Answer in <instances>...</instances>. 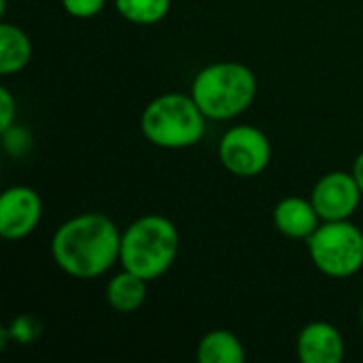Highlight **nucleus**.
Segmentation results:
<instances>
[{"mask_svg":"<svg viewBox=\"0 0 363 363\" xmlns=\"http://www.w3.org/2000/svg\"><path fill=\"white\" fill-rule=\"evenodd\" d=\"M172 0H115L117 13L136 26L160 23L170 13Z\"/></svg>","mask_w":363,"mask_h":363,"instance_id":"14","label":"nucleus"},{"mask_svg":"<svg viewBox=\"0 0 363 363\" xmlns=\"http://www.w3.org/2000/svg\"><path fill=\"white\" fill-rule=\"evenodd\" d=\"M198 363H245L247 353L236 334L230 330H211L196 349Z\"/></svg>","mask_w":363,"mask_h":363,"instance_id":"13","label":"nucleus"},{"mask_svg":"<svg viewBox=\"0 0 363 363\" xmlns=\"http://www.w3.org/2000/svg\"><path fill=\"white\" fill-rule=\"evenodd\" d=\"M32 328H34V321L30 317H21V319L13 321V325H11V330H6V334L19 342H28L36 336V332Z\"/></svg>","mask_w":363,"mask_h":363,"instance_id":"17","label":"nucleus"},{"mask_svg":"<svg viewBox=\"0 0 363 363\" xmlns=\"http://www.w3.org/2000/svg\"><path fill=\"white\" fill-rule=\"evenodd\" d=\"M179 230L164 215H145L121 232V268L155 281L164 277L179 255Z\"/></svg>","mask_w":363,"mask_h":363,"instance_id":"3","label":"nucleus"},{"mask_svg":"<svg viewBox=\"0 0 363 363\" xmlns=\"http://www.w3.org/2000/svg\"><path fill=\"white\" fill-rule=\"evenodd\" d=\"M272 157V145L268 136L255 125H234L230 128L219 143V162L221 166L240 179L259 177Z\"/></svg>","mask_w":363,"mask_h":363,"instance_id":"6","label":"nucleus"},{"mask_svg":"<svg viewBox=\"0 0 363 363\" xmlns=\"http://www.w3.org/2000/svg\"><path fill=\"white\" fill-rule=\"evenodd\" d=\"M296 353L302 363H340L345 359V338L336 325L313 321L300 330Z\"/></svg>","mask_w":363,"mask_h":363,"instance_id":"9","label":"nucleus"},{"mask_svg":"<svg viewBox=\"0 0 363 363\" xmlns=\"http://www.w3.org/2000/svg\"><path fill=\"white\" fill-rule=\"evenodd\" d=\"M32 60L30 36L15 23L0 26V74L11 77L21 72Z\"/></svg>","mask_w":363,"mask_h":363,"instance_id":"12","label":"nucleus"},{"mask_svg":"<svg viewBox=\"0 0 363 363\" xmlns=\"http://www.w3.org/2000/svg\"><path fill=\"white\" fill-rule=\"evenodd\" d=\"M121 253V232L113 219L102 213L74 215L51 238V257L55 266L79 281H91L106 274Z\"/></svg>","mask_w":363,"mask_h":363,"instance_id":"1","label":"nucleus"},{"mask_svg":"<svg viewBox=\"0 0 363 363\" xmlns=\"http://www.w3.org/2000/svg\"><path fill=\"white\" fill-rule=\"evenodd\" d=\"M43 217V202L36 189L13 185L0 196V236L4 240H21L30 236Z\"/></svg>","mask_w":363,"mask_h":363,"instance_id":"8","label":"nucleus"},{"mask_svg":"<svg viewBox=\"0 0 363 363\" xmlns=\"http://www.w3.org/2000/svg\"><path fill=\"white\" fill-rule=\"evenodd\" d=\"M106 0H62V9L77 19H91L102 13Z\"/></svg>","mask_w":363,"mask_h":363,"instance_id":"15","label":"nucleus"},{"mask_svg":"<svg viewBox=\"0 0 363 363\" xmlns=\"http://www.w3.org/2000/svg\"><path fill=\"white\" fill-rule=\"evenodd\" d=\"M359 319H362V325H363V304H362V313H359Z\"/></svg>","mask_w":363,"mask_h":363,"instance_id":"19","label":"nucleus"},{"mask_svg":"<svg viewBox=\"0 0 363 363\" xmlns=\"http://www.w3.org/2000/svg\"><path fill=\"white\" fill-rule=\"evenodd\" d=\"M315 268L330 279H349L363 268V232L347 221H323L306 240Z\"/></svg>","mask_w":363,"mask_h":363,"instance_id":"5","label":"nucleus"},{"mask_svg":"<svg viewBox=\"0 0 363 363\" xmlns=\"http://www.w3.org/2000/svg\"><path fill=\"white\" fill-rule=\"evenodd\" d=\"M143 136L160 149H187L202 140L206 117L191 94L168 91L153 98L140 115Z\"/></svg>","mask_w":363,"mask_h":363,"instance_id":"4","label":"nucleus"},{"mask_svg":"<svg viewBox=\"0 0 363 363\" xmlns=\"http://www.w3.org/2000/svg\"><path fill=\"white\" fill-rule=\"evenodd\" d=\"M15 117H17L15 98H13L11 91L2 85V87H0V132L13 128V125H15Z\"/></svg>","mask_w":363,"mask_h":363,"instance_id":"16","label":"nucleus"},{"mask_svg":"<svg viewBox=\"0 0 363 363\" xmlns=\"http://www.w3.org/2000/svg\"><path fill=\"white\" fill-rule=\"evenodd\" d=\"M147 283L143 277L121 268V272H117L115 277H111L108 285H106V302L115 313H136L145 300H147Z\"/></svg>","mask_w":363,"mask_h":363,"instance_id":"11","label":"nucleus"},{"mask_svg":"<svg viewBox=\"0 0 363 363\" xmlns=\"http://www.w3.org/2000/svg\"><path fill=\"white\" fill-rule=\"evenodd\" d=\"M189 94L206 119L230 121L253 104L257 79L255 72L240 62H215L196 72Z\"/></svg>","mask_w":363,"mask_h":363,"instance_id":"2","label":"nucleus"},{"mask_svg":"<svg viewBox=\"0 0 363 363\" xmlns=\"http://www.w3.org/2000/svg\"><path fill=\"white\" fill-rule=\"evenodd\" d=\"M351 174L355 177V181H357V185H359V189H362L363 194V151L355 157L353 168H351Z\"/></svg>","mask_w":363,"mask_h":363,"instance_id":"18","label":"nucleus"},{"mask_svg":"<svg viewBox=\"0 0 363 363\" xmlns=\"http://www.w3.org/2000/svg\"><path fill=\"white\" fill-rule=\"evenodd\" d=\"M362 189L351 172H328L323 174L313 191L311 202L317 208L321 221H347L355 215L362 204Z\"/></svg>","mask_w":363,"mask_h":363,"instance_id":"7","label":"nucleus"},{"mask_svg":"<svg viewBox=\"0 0 363 363\" xmlns=\"http://www.w3.org/2000/svg\"><path fill=\"white\" fill-rule=\"evenodd\" d=\"M272 221L274 228L291 240H308L323 223L311 198L306 200L302 196L283 198L272 213Z\"/></svg>","mask_w":363,"mask_h":363,"instance_id":"10","label":"nucleus"}]
</instances>
